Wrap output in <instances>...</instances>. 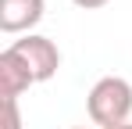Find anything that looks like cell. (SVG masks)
<instances>
[{
	"label": "cell",
	"instance_id": "cell-2",
	"mask_svg": "<svg viewBox=\"0 0 132 129\" xmlns=\"http://www.w3.org/2000/svg\"><path fill=\"white\" fill-rule=\"evenodd\" d=\"M11 50L25 61V68L32 72L36 83H50V79L57 75V68H61V50H57V43L50 40V36L29 32V36L11 43Z\"/></svg>",
	"mask_w": 132,
	"mask_h": 129
},
{
	"label": "cell",
	"instance_id": "cell-5",
	"mask_svg": "<svg viewBox=\"0 0 132 129\" xmlns=\"http://www.w3.org/2000/svg\"><path fill=\"white\" fill-rule=\"evenodd\" d=\"M0 104H4L0 129H22V108H18V101H0Z\"/></svg>",
	"mask_w": 132,
	"mask_h": 129
},
{
	"label": "cell",
	"instance_id": "cell-4",
	"mask_svg": "<svg viewBox=\"0 0 132 129\" xmlns=\"http://www.w3.org/2000/svg\"><path fill=\"white\" fill-rule=\"evenodd\" d=\"M29 86H36L32 72L25 68V61L7 47L0 54V101H18Z\"/></svg>",
	"mask_w": 132,
	"mask_h": 129
},
{
	"label": "cell",
	"instance_id": "cell-1",
	"mask_svg": "<svg viewBox=\"0 0 132 129\" xmlns=\"http://www.w3.org/2000/svg\"><path fill=\"white\" fill-rule=\"evenodd\" d=\"M86 111H89V118L100 129L125 126L129 115H132V83L121 79V75L96 79L93 90H89V97H86Z\"/></svg>",
	"mask_w": 132,
	"mask_h": 129
},
{
	"label": "cell",
	"instance_id": "cell-6",
	"mask_svg": "<svg viewBox=\"0 0 132 129\" xmlns=\"http://www.w3.org/2000/svg\"><path fill=\"white\" fill-rule=\"evenodd\" d=\"M71 4H75V7H82V11H100L107 0H71Z\"/></svg>",
	"mask_w": 132,
	"mask_h": 129
},
{
	"label": "cell",
	"instance_id": "cell-8",
	"mask_svg": "<svg viewBox=\"0 0 132 129\" xmlns=\"http://www.w3.org/2000/svg\"><path fill=\"white\" fill-rule=\"evenodd\" d=\"M71 129H86V126H71Z\"/></svg>",
	"mask_w": 132,
	"mask_h": 129
},
{
	"label": "cell",
	"instance_id": "cell-7",
	"mask_svg": "<svg viewBox=\"0 0 132 129\" xmlns=\"http://www.w3.org/2000/svg\"><path fill=\"white\" fill-rule=\"evenodd\" d=\"M111 129H132V122H125V126H111Z\"/></svg>",
	"mask_w": 132,
	"mask_h": 129
},
{
	"label": "cell",
	"instance_id": "cell-3",
	"mask_svg": "<svg viewBox=\"0 0 132 129\" xmlns=\"http://www.w3.org/2000/svg\"><path fill=\"white\" fill-rule=\"evenodd\" d=\"M46 15V0H0V32L18 36L32 32Z\"/></svg>",
	"mask_w": 132,
	"mask_h": 129
}]
</instances>
